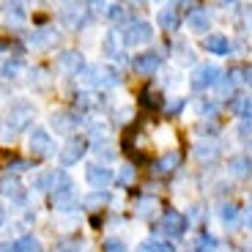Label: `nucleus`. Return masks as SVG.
Returning <instances> with one entry per match:
<instances>
[{
    "mask_svg": "<svg viewBox=\"0 0 252 252\" xmlns=\"http://www.w3.org/2000/svg\"><path fill=\"white\" fill-rule=\"evenodd\" d=\"M184 104H187V99H173L170 104H167V113H170V115H176L178 110L184 107Z\"/></svg>",
    "mask_w": 252,
    "mask_h": 252,
    "instance_id": "obj_41",
    "label": "nucleus"
},
{
    "mask_svg": "<svg viewBox=\"0 0 252 252\" xmlns=\"http://www.w3.org/2000/svg\"><path fill=\"white\" fill-rule=\"evenodd\" d=\"M11 252H44V250H41L38 239H33V236H22V239H17L11 244Z\"/></svg>",
    "mask_w": 252,
    "mask_h": 252,
    "instance_id": "obj_24",
    "label": "nucleus"
},
{
    "mask_svg": "<svg viewBox=\"0 0 252 252\" xmlns=\"http://www.w3.org/2000/svg\"><path fill=\"white\" fill-rule=\"evenodd\" d=\"M14 137V129H11V126H0V143H8V140H11Z\"/></svg>",
    "mask_w": 252,
    "mask_h": 252,
    "instance_id": "obj_42",
    "label": "nucleus"
},
{
    "mask_svg": "<svg viewBox=\"0 0 252 252\" xmlns=\"http://www.w3.org/2000/svg\"><path fill=\"white\" fill-rule=\"evenodd\" d=\"M0 195H6V197H14V200H22L25 197V192H22V184H19L17 176H3L0 178Z\"/></svg>",
    "mask_w": 252,
    "mask_h": 252,
    "instance_id": "obj_18",
    "label": "nucleus"
},
{
    "mask_svg": "<svg viewBox=\"0 0 252 252\" xmlns=\"http://www.w3.org/2000/svg\"><path fill=\"white\" fill-rule=\"evenodd\" d=\"M222 71L217 69V66H211V63H203V66H197L195 71H192V77H189V85L195 91H206L211 88V85H217V82L222 80Z\"/></svg>",
    "mask_w": 252,
    "mask_h": 252,
    "instance_id": "obj_3",
    "label": "nucleus"
},
{
    "mask_svg": "<svg viewBox=\"0 0 252 252\" xmlns=\"http://www.w3.org/2000/svg\"><path fill=\"white\" fill-rule=\"evenodd\" d=\"M157 211H159V200H157V197H151V195L140 197V203H137V214L143 217V220H151V217H157Z\"/></svg>",
    "mask_w": 252,
    "mask_h": 252,
    "instance_id": "obj_22",
    "label": "nucleus"
},
{
    "mask_svg": "<svg viewBox=\"0 0 252 252\" xmlns=\"http://www.w3.org/2000/svg\"><path fill=\"white\" fill-rule=\"evenodd\" d=\"M203 47L208 50V55H227L230 52V41H227L225 33H208L203 38Z\"/></svg>",
    "mask_w": 252,
    "mask_h": 252,
    "instance_id": "obj_13",
    "label": "nucleus"
},
{
    "mask_svg": "<svg viewBox=\"0 0 252 252\" xmlns=\"http://www.w3.org/2000/svg\"><path fill=\"white\" fill-rule=\"evenodd\" d=\"M244 225H247V227H252V208L244 214Z\"/></svg>",
    "mask_w": 252,
    "mask_h": 252,
    "instance_id": "obj_46",
    "label": "nucleus"
},
{
    "mask_svg": "<svg viewBox=\"0 0 252 252\" xmlns=\"http://www.w3.org/2000/svg\"><path fill=\"white\" fill-rule=\"evenodd\" d=\"M222 222H225V225H236V222H239V208H236L233 203L222 206Z\"/></svg>",
    "mask_w": 252,
    "mask_h": 252,
    "instance_id": "obj_30",
    "label": "nucleus"
},
{
    "mask_svg": "<svg viewBox=\"0 0 252 252\" xmlns=\"http://www.w3.org/2000/svg\"><path fill=\"white\" fill-rule=\"evenodd\" d=\"M85 178L94 189H107L113 184V170L104 167V164H88V170H85Z\"/></svg>",
    "mask_w": 252,
    "mask_h": 252,
    "instance_id": "obj_9",
    "label": "nucleus"
},
{
    "mask_svg": "<svg viewBox=\"0 0 252 252\" xmlns=\"http://www.w3.org/2000/svg\"><path fill=\"white\" fill-rule=\"evenodd\" d=\"M159 66H162V55H159V52H143V55L134 58V71L143 74V77L157 74Z\"/></svg>",
    "mask_w": 252,
    "mask_h": 252,
    "instance_id": "obj_10",
    "label": "nucleus"
},
{
    "mask_svg": "<svg viewBox=\"0 0 252 252\" xmlns=\"http://www.w3.org/2000/svg\"><path fill=\"white\" fill-rule=\"evenodd\" d=\"M178 61L192 63V61H195V55H192V50H189V47H181V50H178Z\"/></svg>",
    "mask_w": 252,
    "mask_h": 252,
    "instance_id": "obj_40",
    "label": "nucleus"
},
{
    "mask_svg": "<svg viewBox=\"0 0 252 252\" xmlns=\"http://www.w3.org/2000/svg\"><path fill=\"white\" fill-rule=\"evenodd\" d=\"M227 176L230 178H250L252 176V159L250 157H233L227 162Z\"/></svg>",
    "mask_w": 252,
    "mask_h": 252,
    "instance_id": "obj_16",
    "label": "nucleus"
},
{
    "mask_svg": "<svg viewBox=\"0 0 252 252\" xmlns=\"http://www.w3.org/2000/svg\"><path fill=\"white\" fill-rule=\"evenodd\" d=\"M214 247H217V239L214 236H208V233H200L197 239L189 241V250L192 252H211Z\"/></svg>",
    "mask_w": 252,
    "mask_h": 252,
    "instance_id": "obj_25",
    "label": "nucleus"
},
{
    "mask_svg": "<svg viewBox=\"0 0 252 252\" xmlns=\"http://www.w3.org/2000/svg\"><path fill=\"white\" fill-rule=\"evenodd\" d=\"M143 252H176V247L167 244V241L151 239V241H145V244H143Z\"/></svg>",
    "mask_w": 252,
    "mask_h": 252,
    "instance_id": "obj_28",
    "label": "nucleus"
},
{
    "mask_svg": "<svg viewBox=\"0 0 252 252\" xmlns=\"http://www.w3.org/2000/svg\"><path fill=\"white\" fill-rule=\"evenodd\" d=\"M85 11H88V8H85L82 0H63L61 3V22L69 28V31H77V28L85 22Z\"/></svg>",
    "mask_w": 252,
    "mask_h": 252,
    "instance_id": "obj_1",
    "label": "nucleus"
},
{
    "mask_svg": "<svg viewBox=\"0 0 252 252\" xmlns=\"http://www.w3.org/2000/svg\"><path fill=\"white\" fill-rule=\"evenodd\" d=\"M118 181H121V187H129V184L134 181V167H132V164H124V167H121Z\"/></svg>",
    "mask_w": 252,
    "mask_h": 252,
    "instance_id": "obj_33",
    "label": "nucleus"
},
{
    "mask_svg": "<svg viewBox=\"0 0 252 252\" xmlns=\"http://www.w3.org/2000/svg\"><path fill=\"white\" fill-rule=\"evenodd\" d=\"M88 8L94 14H101L104 8H107V3H104V0H88Z\"/></svg>",
    "mask_w": 252,
    "mask_h": 252,
    "instance_id": "obj_39",
    "label": "nucleus"
},
{
    "mask_svg": "<svg viewBox=\"0 0 252 252\" xmlns=\"http://www.w3.org/2000/svg\"><path fill=\"white\" fill-rule=\"evenodd\" d=\"M239 134H241V137H250V134H252V118H247V121H241V124H239Z\"/></svg>",
    "mask_w": 252,
    "mask_h": 252,
    "instance_id": "obj_38",
    "label": "nucleus"
},
{
    "mask_svg": "<svg viewBox=\"0 0 252 252\" xmlns=\"http://www.w3.org/2000/svg\"><path fill=\"white\" fill-rule=\"evenodd\" d=\"M124 17H126V11H124L121 6H113V8H110V19H113V22H118V19H124Z\"/></svg>",
    "mask_w": 252,
    "mask_h": 252,
    "instance_id": "obj_44",
    "label": "nucleus"
},
{
    "mask_svg": "<svg viewBox=\"0 0 252 252\" xmlns=\"http://www.w3.org/2000/svg\"><path fill=\"white\" fill-rule=\"evenodd\" d=\"M33 47H55L58 44V33L55 31H36L33 36H28Z\"/></svg>",
    "mask_w": 252,
    "mask_h": 252,
    "instance_id": "obj_21",
    "label": "nucleus"
},
{
    "mask_svg": "<svg viewBox=\"0 0 252 252\" xmlns=\"http://www.w3.org/2000/svg\"><path fill=\"white\" fill-rule=\"evenodd\" d=\"M200 113H203V115H206V113L214 115V113H217V104H214V101H200Z\"/></svg>",
    "mask_w": 252,
    "mask_h": 252,
    "instance_id": "obj_43",
    "label": "nucleus"
},
{
    "mask_svg": "<svg viewBox=\"0 0 252 252\" xmlns=\"http://www.w3.org/2000/svg\"><path fill=\"white\" fill-rule=\"evenodd\" d=\"M104 252H126V244L121 239H107L104 241Z\"/></svg>",
    "mask_w": 252,
    "mask_h": 252,
    "instance_id": "obj_34",
    "label": "nucleus"
},
{
    "mask_svg": "<svg viewBox=\"0 0 252 252\" xmlns=\"http://www.w3.org/2000/svg\"><path fill=\"white\" fill-rule=\"evenodd\" d=\"M52 187V170L50 173H38L36 178H33V189H38V192H44V189Z\"/></svg>",
    "mask_w": 252,
    "mask_h": 252,
    "instance_id": "obj_31",
    "label": "nucleus"
},
{
    "mask_svg": "<svg viewBox=\"0 0 252 252\" xmlns=\"http://www.w3.org/2000/svg\"><path fill=\"white\" fill-rule=\"evenodd\" d=\"M33 113H36V110H33L31 101H17V104L11 107V113H8L6 124L11 126L14 132H19V129H25V126L33 121Z\"/></svg>",
    "mask_w": 252,
    "mask_h": 252,
    "instance_id": "obj_7",
    "label": "nucleus"
},
{
    "mask_svg": "<svg viewBox=\"0 0 252 252\" xmlns=\"http://www.w3.org/2000/svg\"><path fill=\"white\" fill-rule=\"evenodd\" d=\"M187 28L192 33H208V28H211V17H208L206 8H195V11H189Z\"/></svg>",
    "mask_w": 252,
    "mask_h": 252,
    "instance_id": "obj_15",
    "label": "nucleus"
},
{
    "mask_svg": "<svg viewBox=\"0 0 252 252\" xmlns=\"http://www.w3.org/2000/svg\"><path fill=\"white\" fill-rule=\"evenodd\" d=\"M82 66H85V61H82V55L74 50H66V52L58 55V69H61L63 74H77Z\"/></svg>",
    "mask_w": 252,
    "mask_h": 252,
    "instance_id": "obj_11",
    "label": "nucleus"
},
{
    "mask_svg": "<svg viewBox=\"0 0 252 252\" xmlns=\"http://www.w3.org/2000/svg\"><path fill=\"white\" fill-rule=\"evenodd\" d=\"M85 151H88V140L82 137H71L69 143L61 148V154H58V159H61L63 167H69V164H77L82 157H85Z\"/></svg>",
    "mask_w": 252,
    "mask_h": 252,
    "instance_id": "obj_6",
    "label": "nucleus"
},
{
    "mask_svg": "<svg viewBox=\"0 0 252 252\" xmlns=\"http://www.w3.org/2000/svg\"><path fill=\"white\" fill-rule=\"evenodd\" d=\"M28 8H25V0H3V17L11 22V25H19V22H25L28 17Z\"/></svg>",
    "mask_w": 252,
    "mask_h": 252,
    "instance_id": "obj_14",
    "label": "nucleus"
},
{
    "mask_svg": "<svg viewBox=\"0 0 252 252\" xmlns=\"http://www.w3.org/2000/svg\"><path fill=\"white\" fill-rule=\"evenodd\" d=\"M110 203V192L107 189H96V192H91L85 200H82V206L85 208H99V206H107Z\"/></svg>",
    "mask_w": 252,
    "mask_h": 252,
    "instance_id": "obj_26",
    "label": "nucleus"
},
{
    "mask_svg": "<svg viewBox=\"0 0 252 252\" xmlns=\"http://www.w3.org/2000/svg\"><path fill=\"white\" fill-rule=\"evenodd\" d=\"M6 222V208H3V203H0V225Z\"/></svg>",
    "mask_w": 252,
    "mask_h": 252,
    "instance_id": "obj_47",
    "label": "nucleus"
},
{
    "mask_svg": "<svg viewBox=\"0 0 252 252\" xmlns=\"http://www.w3.org/2000/svg\"><path fill=\"white\" fill-rule=\"evenodd\" d=\"M230 110L241 118H252V96H236L230 101Z\"/></svg>",
    "mask_w": 252,
    "mask_h": 252,
    "instance_id": "obj_23",
    "label": "nucleus"
},
{
    "mask_svg": "<svg viewBox=\"0 0 252 252\" xmlns=\"http://www.w3.org/2000/svg\"><path fill=\"white\" fill-rule=\"evenodd\" d=\"M121 82L118 71L110 66H91L88 69V85L91 88H115Z\"/></svg>",
    "mask_w": 252,
    "mask_h": 252,
    "instance_id": "obj_4",
    "label": "nucleus"
},
{
    "mask_svg": "<svg viewBox=\"0 0 252 252\" xmlns=\"http://www.w3.org/2000/svg\"><path fill=\"white\" fill-rule=\"evenodd\" d=\"M121 38H124L126 47H143L154 38V28L148 25V22H143V19H137V22H132V25H126V31H124Z\"/></svg>",
    "mask_w": 252,
    "mask_h": 252,
    "instance_id": "obj_2",
    "label": "nucleus"
},
{
    "mask_svg": "<svg viewBox=\"0 0 252 252\" xmlns=\"http://www.w3.org/2000/svg\"><path fill=\"white\" fill-rule=\"evenodd\" d=\"M104 52L107 55H118V50H115V33H107V38H104Z\"/></svg>",
    "mask_w": 252,
    "mask_h": 252,
    "instance_id": "obj_36",
    "label": "nucleus"
},
{
    "mask_svg": "<svg viewBox=\"0 0 252 252\" xmlns=\"http://www.w3.org/2000/svg\"><path fill=\"white\" fill-rule=\"evenodd\" d=\"M178 162H181V157L173 151V154H167V157L159 159V162H157V170H159V173H173V170L178 167Z\"/></svg>",
    "mask_w": 252,
    "mask_h": 252,
    "instance_id": "obj_27",
    "label": "nucleus"
},
{
    "mask_svg": "<svg viewBox=\"0 0 252 252\" xmlns=\"http://www.w3.org/2000/svg\"><path fill=\"white\" fill-rule=\"evenodd\" d=\"M52 203H55L58 211H74V208H77V195H74V189H61V192H55Z\"/></svg>",
    "mask_w": 252,
    "mask_h": 252,
    "instance_id": "obj_19",
    "label": "nucleus"
},
{
    "mask_svg": "<svg viewBox=\"0 0 252 252\" xmlns=\"http://www.w3.org/2000/svg\"><path fill=\"white\" fill-rule=\"evenodd\" d=\"M52 129H55L58 134H71L80 126V118H77L74 113H52Z\"/></svg>",
    "mask_w": 252,
    "mask_h": 252,
    "instance_id": "obj_12",
    "label": "nucleus"
},
{
    "mask_svg": "<svg viewBox=\"0 0 252 252\" xmlns=\"http://www.w3.org/2000/svg\"><path fill=\"white\" fill-rule=\"evenodd\" d=\"M217 157H220V143H214V140H206V143H197L195 145V159L200 164L214 162Z\"/></svg>",
    "mask_w": 252,
    "mask_h": 252,
    "instance_id": "obj_17",
    "label": "nucleus"
},
{
    "mask_svg": "<svg viewBox=\"0 0 252 252\" xmlns=\"http://www.w3.org/2000/svg\"><path fill=\"white\" fill-rule=\"evenodd\" d=\"M94 151H96V157H101V159H104V162L115 157V154H113V148H107V145H104V143H101V145L96 143V145H94Z\"/></svg>",
    "mask_w": 252,
    "mask_h": 252,
    "instance_id": "obj_35",
    "label": "nucleus"
},
{
    "mask_svg": "<svg viewBox=\"0 0 252 252\" xmlns=\"http://www.w3.org/2000/svg\"><path fill=\"white\" fill-rule=\"evenodd\" d=\"M244 82H247V85H250V88H252V66H247V69H244Z\"/></svg>",
    "mask_w": 252,
    "mask_h": 252,
    "instance_id": "obj_45",
    "label": "nucleus"
},
{
    "mask_svg": "<svg viewBox=\"0 0 252 252\" xmlns=\"http://www.w3.org/2000/svg\"><path fill=\"white\" fill-rule=\"evenodd\" d=\"M178 22H181V14H178V6H167L159 11V25L164 28V31H176Z\"/></svg>",
    "mask_w": 252,
    "mask_h": 252,
    "instance_id": "obj_20",
    "label": "nucleus"
},
{
    "mask_svg": "<svg viewBox=\"0 0 252 252\" xmlns=\"http://www.w3.org/2000/svg\"><path fill=\"white\" fill-rule=\"evenodd\" d=\"M80 250V241L77 239H61L55 244V252H77Z\"/></svg>",
    "mask_w": 252,
    "mask_h": 252,
    "instance_id": "obj_32",
    "label": "nucleus"
},
{
    "mask_svg": "<svg viewBox=\"0 0 252 252\" xmlns=\"http://www.w3.org/2000/svg\"><path fill=\"white\" fill-rule=\"evenodd\" d=\"M19 71H22V63H19V61H6V63H3V69H0V74L6 77V80H14Z\"/></svg>",
    "mask_w": 252,
    "mask_h": 252,
    "instance_id": "obj_29",
    "label": "nucleus"
},
{
    "mask_svg": "<svg viewBox=\"0 0 252 252\" xmlns=\"http://www.w3.org/2000/svg\"><path fill=\"white\" fill-rule=\"evenodd\" d=\"M197 132L200 134H217L220 132V126L217 124H197Z\"/></svg>",
    "mask_w": 252,
    "mask_h": 252,
    "instance_id": "obj_37",
    "label": "nucleus"
},
{
    "mask_svg": "<svg viewBox=\"0 0 252 252\" xmlns=\"http://www.w3.org/2000/svg\"><path fill=\"white\" fill-rule=\"evenodd\" d=\"M28 148H31V154L36 159H47V157H52V151H55V143H52V137L44 132V129H33L31 137H28Z\"/></svg>",
    "mask_w": 252,
    "mask_h": 252,
    "instance_id": "obj_5",
    "label": "nucleus"
},
{
    "mask_svg": "<svg viewBox=\"0 0 252 252\" xmlns=\"http://www.w3.org/2000/svg\"><path fill=\"white\" fill-rule=\"evenodd\" d=\"M187 217L181 214V211H176V208H170V211H164L162 214V230L167 236H173V239H178V236L187 233Z\"/></svg>",
    "mask_w": 252,
    "mask_h": 252,
    "instance_id": "obj_8",
    "label": "nucleus"
}]
</instances>
